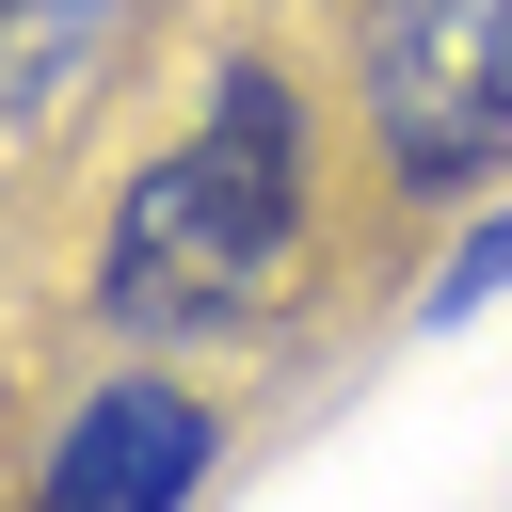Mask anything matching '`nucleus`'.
Instances as JSON below:
<instances>
[{
  "instance_id": "nucleus-3",
  "label": "nucleus",
  "mask_w": 512,
  "mask_h": 512,
  "mask_svg": "<svg viewBox=\"0 0 512 512\" xmlns=\"http://www.w3.org/2000/svg\"><path fill=\"white\" fill-rule=\"evenodd\" d=\"M192 480H208V400H176V384L128 368V384H96L64 416L32 512H192Z\"/></svg>"
},
{
  "instance_id": "nucleus-4",
  "label": "nucleus",
  "mask_w": 512,
  "mask_h": 512,
  "mask_svg": "<svg viewBox=\"0 0 512 512\" xmlns=\"http://www.w3.org/2000/svg\"><path fill=\"white\" fill-rule=\"evenodd\" d=\"M96 32H112L96 0H32V32H16V128H48V96H64V64H80Z\"/></svg>"
},
{
  "instance_id": "nucleus-5",
  "label": "nucleus",
  "mask_w": 512,
  "mask_h": 512,
  "mask_svg": "<svg viewBox=\"0 0 512 512\" xmlns=\"http://www.w3.org/2000/svg\"><path fill=\"white\" fill-rule=\"evenodd\" d=\"M480 288H512V208H496V224H464V240H448V272H432V320H464V304H480Z\"/></svg>"
},
{
  "instance_id": "nucleus-2",
  "label": "nucleus",
  "mask_w": 512,
  "mask_h": 512,
  "mask_svg": "<svg viewBox=\"0 0 512 512\" xmlns=\"http://www.w3.org/2000/svg\"><path fill=\"white\" fill-rule=\"evenodd\" d=\"M352 80H368V144L400 192L512 176V0H368Z\"/></svg>"
},
{
  "instance_id": "nucleus-1",
  "label": "nucleus",
  "mask_w": 512,
  "mask_h": 512,
  "mask_svg": "<svg viewBox=\"0 0 512 512\" xmlns=\"http://www.w3.org/2000/svg\"><path fill=\"white\" fill-rule=\"evenodd\" d=\"M288 256H304V112H288L272 64H240V80L208 96V128L128 176V208H112V240H96V304L144 320V336H208V320H240Z\"/></svg>"
}]
</instances>
